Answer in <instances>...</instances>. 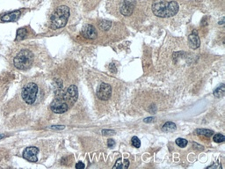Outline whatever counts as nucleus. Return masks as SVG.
Segmentation results:
<instances>
[{"mask_svg":"<svg viewBox=\"0 0 225 169\" xmlns=\"http://www.w3.org/2000/svg\"><path fill=\"white\" fill-rule=\"evenodd\" d=\"M78 87L75 85L69 87L64 92L56 97L51 102L50 108L55 114H64L78 101Z\"/></svg>","mask_w":225,"mask_h":169,"instance_id":"f257e3e1","label":"nucleus"},{"mask_svg":"<svg viewBox=\"0 0 225 169\" xmlns=\"http://www.w3.org/2000/svg\"><path fill=\"white\" fill-rule=\"evenodd\" d=\"M179 4L176 1H158L152 5V13L159 18H170L179 12Z\"/></svg>","mask_w":225,"mask_h":169,"instance_id":"f03ea898","label":"nucleus"},{"mask_svg":"<svg viewBox=\"0 0 225 169\" xmlns=\"http://www.w3.org/2000/svg\"><path fill=\"white\" fill-rule=\"evenodd\" d=\"M69 17V9L66 5H61L55 10L51 16L50 28L52 29H60L66 26Z\"/></svg>","mask_w":225,"mask_h":169,"instance_id":"7ed1b4c3","label":"nucleus"},{"mask_svg":"<svg viewBox=\"0 0 225 169\" xmlns=\"http://www.w3.org/2000/svg\"><path fill=\"white\" fill-rule=\"evenodd\" d=\"M33 62V54L28 50H22L19 51L14 57V66L18 70H28L32 66Z\"/></svg>","mask_w":225,"mask_h":169,"instance_id":"20e7f679","label":"nucleus"},{"mask_svg":"<svg viewBox=\"0 0 225 169\" xmlns=\"http://www.w3.org/2000/svg\"><path fill=\"white\" fill-rule=\"evenodd\" d=\"M37 93H38V86L35 83H28L24 87L21 92V96L27 104L31 105L36 101Z\"/></svg>","mask_w":225,"mask_h":169,"instance_id":"39448f33","label":"nucleus"},{"mask_svg":"<svg viewBox=\"0 0 225 169\" xmlns=\"http://www.w3.org/2000/svg\"><path fill=\"white\" fill-rule=\"evenodd\" d=\"M112 94V87L106 83H101L97 92V97L101 101H107Z\"/></svg>","mask_w":225,"mask_h":169,"instance_id":"423d86ee","label":"nucleus"},{"mask_svg":"<svg viewBox=\"0 0 225 169\" xmlns=\"http://www.w3.org/2000/svg\"><path fill=\"white\" fill-rule=\"evenodd\" d=\"M38 153H39V149L37 147H28L23 151V158L30 162H36L38 160V158H37Z\"/></svg>","mask_w":225,"mask_h":169,"instance_id":"0eeeda50","label":"nucleus"},{"mask_svg":"<svg viewBox=\"0 0 225 169\" xmlns=\"http://www.w3.org/2000/svg\"><path fill=\"white\" fill-rule=\"evenodd\" d=\"M82 35H83L84 38H86V39H89V40H93V39H96L97 38V35H98V34H97V31H96V28H94L92 25H90V24H88V25H85L84 27L82 29Z\"/></svg>","mask_w":225,"mask_h":169,"instance_id":"6e6552de","label":"nucleus"},{"mask_svg":"<svg viewBox=\"0 0 225 169\" xmlns=\"http://www.w3.org/2000/svg\"><path fill=\"white\" fill-rule=\"evenodd\" d=\"M134 8H135L134 0H124L123 4L120 7V13L124 16H129L133 13Z\"/></svg>","mask_w":225,"mask_h":169,"instance_id":"1a4fd4ad","label":"nucleus"},{"mask_svg":"<svg viewBox=\"0 0 225 169\" xmlns=\"http://www.w3.org/2000/svg\"><path fill=\"white\" fill-rule=\"evenodd\" d=\"M20 14H21L20 11H18H18H13V12L4 14L1 17V20L4 21V22H14V21L18 20V18L20 17Z\"/></svg>","mask_w":225,"mask_h":169,"instance_id":"9d476101","label":"nucleus"},{"mask_svg":"<svg viewBox=\"0 0 225 169\" xmlns=\"http://www.w3.org/2000/svg\"><path fill=\"white\" fill-rule=\"evenodd\" d=\"M188 42L190 48L193 49V50H196V49H198L200 47V45H201V40H200V37L198 35V33H196V31H193L189 35Z\"/></svg>","mask_w":225,"mask_h":169,"instance_id":"9b49d317","label":"nucleus"},{"mask_svg":"<svg viewBox=\"0 0 225 169\" xmlns=\"http://www.w3.org/2000/svg\"><path fill=\"white\" fill-rule=\"evenodd\" d=\"M129 166V161L125 159H120L116 161V163L114 166V168L126 169Z\"/></svg>","mask_w":225,"mask_h":169,"instance_id":"f8f14e48","label":"nucleus"},{"mask_svg":"<svg viewBox=\"0 0 225 169\" xmlns=\"http://www.w3.org/2000/svg\"><path fill=\"white\" fill-rule=\"evenodd\" d=\"M177 129V126L174 123L172 122H167L166 124L163 125L162 127V130L165 131V132H173L176 130Z\"/></svg>","mask_w":225,"mask_h":169,"instance_id":"ddd939ff","label":"nucleus"},{"mask_svg":"<svg viewBox=\"0 0 225 169\" xmlns=\"http://www.w3.org/2000/svg\"><path fill=\"white\" fill-rule=\"evenodd\" d=\"M195 132L197 135H200V136H204V137H210L211 136H213L214 134V131L211 130V129H198L195 130Z\"/></svg>","mask_w":225,"mask_h":169,"instance_id":"4468645a","label":"nucleus"},{"mask_svg":"<svg viewBox=\"0 0 225 169\" xmlns=\"http://www.w3.org/2000/svg\"><path fill=\"white\" fill-rule=\"evenodd\" d=\"M225 94V87L224 84H221L220 87H218L214 91V96L216 98H222Z\"/></svg>","mask_w":225,"mask_h":169,"instance_id":"2eb2a0df","label":"nucleus"},{"mask_svg":"<svg viewBox=\"0 0 225 169\" xmlns=\"http://www.w3.org/2000/svg\"><path fill=\"white\" fill-rule=\"evenodd\" d=\"M28 35V31L26 28H19L17 31V36H16V41H21L26 38V36Z\"/></svg>","mask_w":225,"mask_h":169,"instance_id":"dca6fc26","label":"nucleus"},{"mask_svg":"<svg viewBox=\"0 0 225 169\" xmlns=\"http://www.w3.org/2000/svg\"><path fill=\"white\" fill-rule=\"evenodd\" d=\"M111 26H112V23L108 20H104V21H101L100 23V28L103 31H107L111 28Z\"/></svg>","mask_w":225,"mask_h":169,"instance_id":"f3484780","label":"nucleus"},{"mask_svg":"<svg viewBox=\"0 0 225 169\" xmlns=\"http://www.w3.org/2000/svg\"><path fill=\"white\" fill-rule=\"evenodd\" d=\"M187 144H188V142L187 139H185V138H177L176 139V145H178V146L181 147V148H184V147H186L187 145Z\"/></svg>","mask_w":225,"mask_h":169,"instance_id":"a211bd4d","label":"nucleus"},{"mask_svg":"<svg viewBox=\"0 0 225 169\" xmlns=\"http://www.w3.org/2000/svg\"><path fill=\"white\" fill-rule=\"evenodd\" d=\"M213 140L216 142V143H222V142L225 140L224 136L221 133H218V134H216L214 135V137H213Z\"/></svg>","mask_w":225,"mask_h":169,"instance_id":"6ab92c4d","label":"nucleus"},{"mask_svg":"<svg viewBox=\"0 0 225 169\" xmlns=\"http://www.w3.org/2000/svg\"><path fill=\"white\" fill-rule=\"evenodd\" d=\"M131 144H132V145H133L134 147H136V148H139V147L141 146V141H140V139H139L137 137H132Z\"/></svg>","mask_w":225,"mask_h":169,"instance_id":"aec40b11","label":"nucleus"},{"mask_svg":"<svg viewBox=\"0 0 225 169\" xmlns=\"http://www.w3.org/2000/svg\"><path fill=\"white\" fill-rule=\"evenodd\" d=\"M115 131L114 130H111V129H103L102 130V134L104 135V136H107V135H114L115 134Z\"/></svg>","mask_w":225,"mask_h":169,"instance_id":"412c9836","label":"nucleus"},{"mask_svg":"<svg viewBox=\"0 0 225 169\" xmlns=\"http://www.w3.org/2000/svg\"><path fill=\"white\" fill-rule=\"evenodd\" d=\"M156 121V119L154 118V117H148V118H145L143 120V122L144 123H146V124H150V123H154Z\"/></svg>","mask_w":225,"mask_h":169,"instance_id":"4be33fe9","label":"nucleus"},{"mask_svg":"<svg viewBox=\"0 0 225 169\" xmlns=\"http://www.w3.org/2000/svg\"><path fill=\"white\" fill-rule=\"evenodd\" d=\"M76 168L78 169H83L84 168V164L83 162H78L77 164H76Z\"/></svg>","mask_w":225,"mask_h":169,"instance_id":"5701e85b","label":"nucleus"},{"mask_svg":"<svg viewBox=\"0 0 225 169\" xmlns=\"http://www.w3.org/2000/svg\"><path fill=\"white\" fill-rule=\"evenodd\" d=\"M115 145V140H113V139H108V141H107V146L108 147H113Z\"/></svg>","mask_w":225,"mask_h":169,"instance_id":"b1692460","label":"nucleus"},{"mask_svg":"<svg viewBox=\"0 0 225 169\" xmlns=\"http://www.w3.org/2000/svg\"><path fill=\"white\" fill-rule=\"evenodd\" d=\"M50 129H64V126H63V125H56V126H51Z\"/></svg>","mask_w":225,"mask_h":169,"instance_id":"393cba45","label":"nucleus"},{"mask_svg":"<svg viewBox=\"0 0 225 169\" xmlns=\"http://www.w3.org/2000/svg\"><path fill=\"white\" fill-rule=\"evenodd\" d=\"M109 69H110V71L113 72H116V71H117V69H116V67H115V64H111L110 65H109Z\"/></svg>","mask_w":225,"mask_h":169,"instance_id":"a878e982","label":"nucleus"},{"mask_svg":"<svg viewBox=\"0 0 225 169\" xmlns=\"http://www.w3.org/2000/svg\"><path fill=\"white\" fill-rule=\"evenodd\" d=\"M223 23H224V18H222V19H221V21L219 22V24H220V25H222Z\"/></svg>","mask_w":225,"mask_h":169,"instance_id":"bb28decb","label":"nucleus"},{"mask_svg":"<svg viewBox=\"0 0 225 169\" xmlns=\"http://www.w3.org/2000/svg\"><path fill=\"white\" fill-rule=\"evenodd\" d=\"M3 137H5V136H0V138H3Z\"/></svg>","mask_w":225,"mask_h":169,"instance_id":"cd10ccee","label":"nucleus"}]
</instances>
